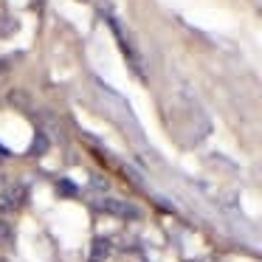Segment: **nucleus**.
Masks as SVG:
<instances>
[{
  "instance_id": "obj_1",
  "label": "nucleus",
  "mask_w": 262,
  "mask_h": 262,
  "mask_svg": "<svg viewBox=\"0 0 262 262\" xmlns=\"http://www.w3.org/2000/svg\"><path fill=\"white\" fill-rule=\"evenodd\" d=\"M102 209L107 211V214H116V217H124V220H133V217H138V209L130 203H124V200H102Z\"/></svg>"
},
{
  "instance_id": "obj_2",
  "label": "nucleus",
  "mask_w": 262,
  "mask_h": 262,
  "mask_svg": "<svg viewBox=\"0 0 262 262\" xmlns=\"http://www.w3.org/2000/svg\"><path fill=\"white\" fill-rule=\"evenodd\" d=\"M107 256H110V239L96 237V239H93V245H91V259L93 262H102V259H107Z\"/></svg>"
},
{
  "instance_id": "obj_3",
  "label": "nucleus",
  "mask_w": 262,
  "mask_h": 262,
  "mask_svg": "<svg viewBox=\"0 0 262 262\" xmlns=\"http://www.w3.org/2000/svg\"><path fill=\"white\" fill-rule=\"evenodd\" d=\"M57 194H62V198H76V194H79V189H76L74 181L62 178V181H57Z\"/></svg>"
},
{
  "instance_id": "obj_4",
  "label": "nucleus",
  "mask_w": 262,
  "mask_h": 262,
  "mask_svg": "<svg viewBox=\"0 0 262 262\" xmlns=\"http://www.w3.org/2000/svg\"><path fill=\"white\" fill-rule=\"evenodd\" d=\"M17 209V203L12 200V194L9 192H0V214H9V211Z\"/></svg>"
},
{
  "instance_id": "obj_5",
  "label": "nucleus",
  "mask_w": 262,
  "mask_h": 262,
  "mask_svg": "<svg viewBox=\"0 0 262 262\" xmlns=\"http://www.w3.org/2000/svg\"><path fill=\"white\" fill-rule=\"evenodd\" d=\"M46 149H48V138H46V133H37V136H34V144H31V152L40 155V152H46Z\"/></svg>"
},
{
  "instance_id": "obj_6",
  "label": "nucleus",
  "mask_w": 262,
  "mask_h": 262,
  "mask_svg": "<svg viewBox=\"0 0 262 262\" xmlns=\"http://www.w3.org/2000/svg\"><path fill=\"white\" fill-rule=\"evenodd\" d=\"M14 20L12 17H0V37H9V34H14Z\"/></svg>"
},
{
  "instance_id": "obj_7",
  "label": "nucleus",
  "mask_w": 262,
  "mask_h": 262,
  "mask_svg": "<svg viewBox=\"0 0 262 262\" xmlns=\"http://www.w3.org/2000/svg\"><path fill=\"white\" fill-rule=\"evenodd\" d=\"M0 243H12V226H9V223H3L0 220Z\"/></svg>"
},
{
  "instance_id": "obj_8",
  "label": "nucleus",
  "mask_w": 262,
  "mask_h": 262,
  "mask_svg": "<svg viewBox=\"0 0 262 262\" xmlns=\"http://www.w3.org/2000/svg\"><path fill=\"white\" fill-rule=\"evenodd\" d=\"M91 186L96 189V192H104V189H107V181H104L102 175H93V178H91Z\"/></svg>"
}]
</instances>
